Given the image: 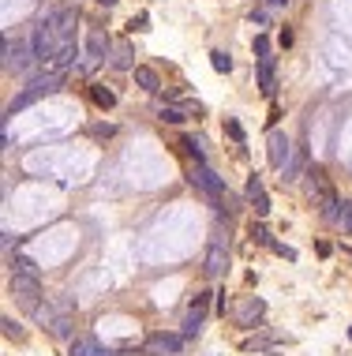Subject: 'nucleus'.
I'll return each mask as SVG.
<instances>
[{
  "label": "nucleus",
  "instance_id": "nucleus-1",
  "mask_svg": "<svg viewBox=\"0 0 352 356\" xmlns=\"http://www.w3.org/2000/svg\"><path fill=\"white\" fill-rule=\"evenodd\" d=\"M60 83H64V71H53V68H45L42 75H34L30 83H26V90H23V94H19L12 105L4 109V121H8V116H15V113H23V109H26V105H34L38 98H45V94H57V90H60Z\"/></svg>",
  "mask_w": 352,
  "mask_h": 356
},
{
  "label": "nucleus",
  "instance_id": "nucleus-2",
  "mask_svg": "<svg viewBox=\"0 0 352 356\" xmlns=\"http://www.w3.org/2000/svg\"><path fill=\"white\" fill-rule=\"evenodd\" d=\"M30 45H34V60H38L42 68H53V60H57V53H60V38H57V30H53V23L45 19V15H42V23L34 26Z\"/></svg>",
  "mask_w": 352,
  "mask_h": 356
},
{
  "label": "nucleus",
  "instance_id": "nucleus-3",
  "mask_svg": "<svg viewBox=\"0 0 352 356\" xmlns=\"http://www.w3.org/2000/svg\"><path fill=\"white\" fill-rule=\"evenodd\" d=\"M202 270H206L210 281L225 278V270H229V233L225 229L210 233V248H206V262H202Z\"/></svg>",
  "mask_w": 352,
  "mask_h": 356
},
{
  "label": "nucleus",
  "instance_id": "nucleus-4",
  "mask_svg": "<svg viewBox=\"0 0 352 356\" xmlns=\"http://www.w3.org/2000/svg\"><path fill=\"white\" fill-rule=\"evenodd\" d=\"M188 180H191V184H195L214 206L225 199V191H229V188H225V177H218V172L210 169L206 161H202V166H191V177H188Z\"/></svg>",
  "mask_w": 352,
  "mask_h": 356
},
{
  "label": "nucleus",
  "instance_id": "nucleus-5",
  "mask_svg": "<svg viewBox=\"0 0 352 356\" xmlns=\"http://www.w3.org/2000/svg\"><path fill=\"white\" fill-rule=\"evenodd\" d=\"M30 64H38L34 60V45L30 42H23V38H4V68L8 71H15V75H26L30 71Z\"/></svg>",
  "mask_w": 352,
  "mask_h": 356
},
{
  "label": "nucleus",
  "instance_id": "nucleus-6",
  "mask_svg": "<svg viewBox=\"0 0 352 356\" xmlns=\"http://www.w3.org/2000/svg\"><path fill=\"white\" fill-rule=\"evenodd\" d=\"M184 349V334H165V330H157L150 334L143 341V353L146 356H165V353H180Z\"/></svg>",
  "mask_w": 352,
  "mask_h": 356
},
{
  "label": "nucleus",
  "instance_id": "nucleus-7",
  "mask_svg": "<svg viewBox=\"0 0 352 356\" xmlns=\"http://www.w3.org/2000/svg\"><path fill=\"white\" fill-rule=\"evenodd\" d=\"M12 293L34 312V308L42 304V281L38 278H23V274H12Z\"/></svg>",
  "mask_w": 352,
  "mask_h": 356
},
{
  "label": "nucleus",
  "instance_id": "nucleus-8",
  "mask_svg": "<svg viewBox=\"0 0 352 356\" xmlns=\"http://www.w3.org/2000/svg\"><path fill=\"white\" fill-rule=\"evenodd\" d=\"M266 147H270V166L277 169V172H285V166H289L292 161V143H289V135L285 132H270V143H266Z\"/></svg>",
  "mask_w": 352,
  "mask_h": 356
},
{
  "label": "nucleus",
  "instance_id": "nucleus-9",
  "mask_svg": "<svg viewBox=\"0 0 352 356\" xmlns=\"http://www.w3.org/2000/svg\"><path fill=\"white\" fill-rule=\"evenodd\" d=\"M263 315H266V304H263L258 296H247V300H240V304H236V312H233L236 326H244V330H252V326H255Z\"/></svg>",
  "mask_w": 352,
  "mask_h": 356
},
{
  "label": "nucleus",
  "instance_id": "nucleus-10",
  "mask_svg": "<svg viewBox=\"0 0 352 356\" xmlns=\"http://www.w3.org/2000/svg\"><path fill=\"white\" fill-rule=\"evenodd\" d=\"M258 90H263L266 98H274V90H277V57L274 53L258 57Z\"/></svg>",
  "mask_w": 352,
  "mask_h": 356
},
{
  "label": "nucleus",
  "instance_id": "nucleus-11",
  "mask_svg": "<svg viewBox=\"0 0 352 356\" xmlns=\"http://www.w3.org/2000/svg\"><path fill=\"white\" fill-rule=\"evenodd\" d=\"M109 57V38L101 30H90V38H87V64L82 68H94V64H101Z\"/></svg>",
  "mask_w": 352,
  "mask_h": 356
},
{
  "label": "nucleus",
  "instance_id": "nucleus-12",
  "mask_svg": "<svg viewBox=\"0 0 352 356\" xmlns=\"http://www.w3.org/2000/svg\"><path fill=\"white\" fill-rule=\"evenodd\" d=\"M68 356H116V353L101 349L94 337H76V341H68Z\"/></svg>",
  "mask_w": 352,
  "mask_h": 356
},
{
  "label": "nucleus",
  "instance_id": "nucleus-13",
  "mask_svg": "<svg viewBox=\"0 0 352 356\" xmlns=\"http://www.w3.org/2000/svg\"><path fill=\"white\" fill-rule=\"evenodd\" d=\"M109 64H113L116 71H135V68H139V64H135V53H132V45H116L113 57H109Z\"/></svg>",
  "mask_w": 352,
  "mask_h": 356
},
{
  "label": "nucleus",
  "instance_id": "nucleus-14",
  "mask_svg": "<svg viewBox=\"0 0 352 356\" xmlns=\"http://www.w3.org/2000/svg\"><path fill=\"white\" fill-rule=\"evenodd\" d=\"M76 57H79V45L76 42H64L60 53H57V60H53V71H64V75H68V68L76 64Z\"/></svg>",
  "mask_w": 352,
  "mask_h": 356
},
{
  "label": "nucleus",
  "instance_id": "nucleus-15",
  "mask_svg": "<svg viewBox=\"0 0 352 356\" xmlns=\"http://www.w3.org/2000/svg\"><path fill=\"white\" fill-rule=\"evenodd\" d=\"M135 83L143 87L146 94H157V90H161V79H157V71L146 68V64H139V68H135Z\"/></svg>",
  "mask_w": 352,
  "mask_h": 356
},
{
  "label": "nucleus",
  "instance_id": "nucleus-16",
  "mask_svg": "<svg viewBox=\"0 0 352 356\" xmlns=\"http://www.w3.org/2000/svg\"><path fill=\"white\" fill-rule=\"evenodd\" d=\"M49 334L57 341H76V326H71V315H57V323L49 326Z\"/></svg>",
  "mask_w": 352,
  "mask_h": 356
},
{
  "label": "nucleus",
  "instance_id": "nucleus-17",
  "mask_svg": "<svg viewBox=\"0 0 352 356\" xmlns=\"http://www.w3.org/2000/svg\"><path fill=\"white\" fill-rule=\"evenodd\" d=\"M303 158H308V154H303V147H296L292 161H289V166H285V172H281V180H285V184H292V180H300V172H303Z\"/></svg>",
  "mask_w": 352,
  "mask_h": 356
},
{
  "label": "nucleus",
  "instance_id": "nucleus-18",
  "mask_svg": "<svg viewBox=\"0 0 352 356\" xmlns=\"http://www.w3.org/2000/svg\"><path fill=\"white\" fill-rule=\"evenodd\" d=\"M90 98H94V105H98V109H113V105H116V94H113L109 87H101V83L90 87Z\"/></svg>",
  "mask_w": 352,
  "mask_h": 356
},
{
  "label": "nucleus",
  "instance_id": "nucleus-19",
  "mask_svg": "<svg viewBox=\"0 0 352 356\" xmlns=\"http://www.w3.org/2000/svg\"><path fill=\"white\" fill-rule=\"evenodd\" d=\"M12 270H15V274H23V278H38V281H42V270H38V262H34V259H26V255H15Z\"/></svg>",
  "mask_w": 352,
  "mask_h": 356
},
{
  "label": "nucleus",
  "instance_id": "nucleus-20",
  "mask_svg": "<svg viewBox=\"0 0 352 356\" xmlns=\"http://www.w3.org/2000/svg\"><path fill=\"white\" fill-rule=\"evenodd\" d=\"M157 121H161V124H184L188 116H184L180 105H165V109H157Z\"/></svg>",
  "mask_w": 352,
  "mask_h": 356
},
{
  "label": "nucleus",
  "instance_id": "nucleus-21",
  "mask_svg": "<svg viewBox=\"0 0 352 356\" xmlns=\"http://www.w3.org/2000/svg\"><path fill=\"white\" fill-rule=\"evenodd\" d=\"M202 330V312H191L188 308V315H184V337H195Z\"/></svg>",
  "mask_w": 352,
  "mask_h": 356
},
{
  "label": "nucleus",
  "instance_id": "nucleus-22",
  "mask_svg": "<svg viewBox=\"0 0 352 356\" xmlns=\"http://www.w3.org/2000/svg\"><path fill=\"white\" fill-rule=\"evenodd\" d=\"M180 147L191 154V158H195V166H202V161H206V154H202V143L199 139H191V135H184L180 139Z\"/></svg>",
  "mask_w": 352,
  "mask_h": 356
},
{
  "label": "nucleus",
  "instance_id": "nucleus-23",
  "mask_svg": "<svg viewBox=\"0 0 352 356\" xmlns=\"http://www.w3.org/2000/svg\"><path fill=\"white\" fill-rule=\"evenodd\" d=\"M210 64H214V71H225V75L233 71V57H229L225 49H214V53H210Z\"/></svg>",
  "mask_w": 352,
  "mask_h": 356
},
{
  "label": "nucleus",
  "instance_id": "nucleus-24",
  "mask_svg": "<svg viewBox=\"0 0 352 356\" xmlns=\"http://www.w3.org/2000/svg\"><path fill=\"white\" fill-rule=\"evenodd\" d=\"M252 240H255V244H263V248H274V236H270V229H266L263 222H255V225H252Z\"/></svg>",
  "mask_w": 352,
  "mask_h": 356
},
{
  "label": "nucleus",
  "instance_id": "nucleus-25",
  "mask_svg": "<svg viewBox=\"0 0 352 356\" xmlns=\"http://www.w3.org/2000/svg\"><path fill=\"white\" fill-rule=\"evenodd\" d=\"M247 203H252L255 217H266V214H270V195H266V191H263V195H255V199H247Z\"/></svg>",
  "mask_w": 352,
  "mask_h": 356
},
{
  "label": "nucleus",
  "instance_id": "nucleus-26",
  "mask_svg": "<svg viewBox=\"0 0 352 356\" xmlns=\"http://www.w3.org/2000/svg\"><path fill=\"white\" fill-rule=\"evenodd\" d=\"M218 293H210V289H202V293H195V300H191V312H202L206 315V308H210V300H214Z\"/></svg>",
  "mask_w": 352,
  "mask_h": 356
},
{
  "label": "nucleus",
  "instance_id": "nucleus-27",
  "mask_svg": "<svg viewBox=\"0 0 352 356\" xmlns=\"http://www.w3.org/2000/svg\"><path fill=\"white\" fill-rule=\"evenodd\" d=\"M244 191H247V199H255V195H263V177H258V172H252V177H247V184H244Z\"/></svg>",
  "mask_w": 352,
  "mask_h": 356
},
{
  "label": "nucleus",
  "instance_id": "nucleus-28",
  "mask_svg": "<svg viewBox=\"0 0 352 356\" xmlns=\"http://www.w3.org/2000/svg\"><path fill=\"white\" fill-rule=\"evenodd\" d=\"M4 337H15V341H19V337H23V326L15 323L12 315H4Z\"/></svg>",
  "mask_w": 352,
  "mask_h": 356
},
{
  "label": "nucleus",
  "instance_id": "nucleus-29",
  "mask_svg": "<svg viewBox=\"0 0 352 356\" xmlns=\"http://www.w3.org/2000/svg\"><path fill=\"white\" fill-rule=\"evenodd\" d=\"M225 132L233 135V143H240V147H244V127H240L236 121H225Z\"/></svg>",
  "mask_w": 352,
  "mask_h": 356
},
{
  "label": "nucleus",
  "instance_id": "nucleus-30",
  "mask_svg": "<svg viewBox=\"0 0 352 356\" xmlns=\"http://www.w3.org/2000/svg\"><path fill=\"white\" fill-rule=\"evenodd\" d=\"M255 53H258V57L270 53V38H266V34H255Z\"/></svg>",
  "mask_w": 352,
  "mask_h": 356
},
{
  "label": "nucleus",
  "instance_id": "nucleus-31",
  "mask_svg": "<svg viewBox=\"0 0 352 356\" xmlns=\"http://www.w3.org/2000/svg\"><path fill=\"white\" fill-rule=\"evenodd\" d=\"M341 229H345V236H352V203L345 206V217H341Z\"/></svg>",
  "mask_w": 352,
  "mask_h": 356
},
{
  "label": "nucleus",
  "instance_id": "nucleus-32",
  "mask_svg": "<svg viewBox=\"0 0 352 356\" xmlns=\"http://www.w3.org/2000/svg\"><path fill=\"white\" fill-rule=\"evenodd\" d=\"M270 251H274V255H285V259H296V251H292V248H285V244H277V240H274V248H270Z\"/></svg>",
  "mask_w": 352,
  "mask_h": 356
},
{
  "label": "nucleus",
  "instance_id": "nucleus-33",
  "mask_svg": "<svg viewBox=\"0 0 352 356\" xmlns=\"http://www.w3.org/2000/svg\"><path fill=\"white\" fill-rule=\"evenodd\" d=\"M214 304H218V315H225V308H229V300H225V293H218V296H214Z\"/></svg>",
  "mask_w": 352,
  "mask_h": 356
},
{
  "label": "nucleus",
  "instance_id": "nucleus-34",
  "mask_svg": "<svg viewBox=\"0 0 352 356\" xmlns=\"http://www.w3.org/2000/svg\"><path fill=\"white\" fill-rule=\"evenodd\" d=\"M345 255H349V259H352V248H345Z\"/></svg>",
  "mask_w": 352,
  "mask_h": 356
},
{
  "label": "nucleus",
  "instance_id": "nucleus-35",
  "mask_svg": "<svg viewBox=\"0 0 352 356\" xmlns=\"http://www.w3.org/2000/svg\"><path fill=\"white\" fill-rule=\"evenodd\" d=\"M349 334H352V330H349Z\"/></svg>",
  "mask_w": 352,
  "mask_h": 356
}]
</instances>
